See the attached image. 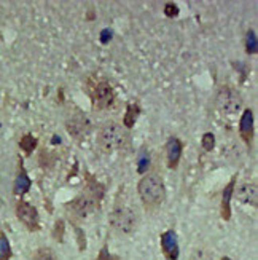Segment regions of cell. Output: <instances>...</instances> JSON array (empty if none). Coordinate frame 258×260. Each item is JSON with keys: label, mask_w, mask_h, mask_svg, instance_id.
Instances as JSON below:
<instances>
[{"label": "cell", "mask_w": 258, "mask_h": 260, "mask_svg": "<svg viewBox=\"0 0 258 260\" xmlns=\"http://www.w3.org/2000/svg\"><path fill=\"white\" fill-rule=\"evenodd\" d=\"M137 192L147 211H155L164 203L166 188L163 179L158 174H147L137 184Z\"/></svg>", "instance_id": "cell-1"}, {"label": "cell", "mask_w": 258, "mask_h": 260, "mask_svg": "<svg viewBox=\"0 0 258 260\" xmlns=\"http://www.w3.org/2000/svg\"><path fill=\"white\" fill-rule=\"evenodd\" d=\"M88 91L91 94L93 106L96 107V111H107L113 106L115 101V91L110 86V83L105 80H89L88 82Z\"/></svg>", "instance_id": "cell-2"}, {"label": "cell", "mask_w": 258, "mask_h": 260, "mask_svg": "<svg viewBox=\"0 0 258 260\" xmlns=\"http://www.w3.org/2000/svg\"><path fill=\"white\" fill-rule=\"evenodd\" d=\"M124 141L123 126L118 123H107L101 128L97 134V145L104 153H112L116 148H120Z\"/></svg>", "instance_id": "cell-3"}, {"label": "cell", "mask_w": 258, "mask_h": 260, "mask_svg": "<svg viewBox=\"0 0 258 260\" xmlns=\"http://www.w3.org/2000/svg\"><path fill=\"white\" fill-rule=\"evenodd\" d=\"M112 227L123 235H131L137 227V214L133 207L127 206H118L110 216Z\"/></svg>", "instance_id": "cell-4"}, {"label": "cell", "mask_w": 258, "mask_h": 260, "mask_svg": "<svg viewBox=\"0 0 258 260\" xmlns=\"http://www.w3.org/2000/svg\"><path fill=\"white\" fill-rule=\"evenodd\" d=\"M96 206H97V201L91 195H80V196H77L74 201L67 203L66 209H67L69 219L77 224L91 214L96 209Z\"/></svg>", "instance_id": "cell-5"}, {"label": "cell", "mask_w": 258, "mask_h": 260, "mask_svg": "<svg viewBox=\"0 0 258 260\" xmlns=\"http://www.w3.org/2000/svg\"><path fill=\"white\" fill-rule=\"evenodd\" d=\"M16 216L21 221L29 232H37L40 230V217H38L37 209L31 204L24 201V199H19L16 204Z\"/></svg>", "instance_id": "cell-6"}, {"label": "cell", "mask_w": 258, "mask_h": 260, "mask_svg": "<svg viewBox=\"0 0 258 260\" xmlns=\"http://www.w3.org/2000/svg\"><path fill=\"white\" fill-rule=\"evenodd\" d=\"M217 102H218V107H220V111L230 115L236 114L241 109V97L230 86H223L220 91H218Z\"/></svg>", "instance_id": "cell-7"}, {"label": "cell", "mask_w": 258, "mask_h": 260, "mask_svg": "<svg viewBox=\"0 0 258 260\" xmlns=\"http://www.w3.org/2000/svg\"><path fill=\"white\" fill-rule=\"evenodd\" d=\"M161 251L164 254V257L167 260H177L178 255H180V249H178V239H177V233L174 230H167L161 235Z\"/></svg>", "instance_id": "cell-8"}, {"label": "cell", "mask_w": 258, "mask_h": 260, "mask_svg": "<svg viewBox=\"0 0 258 260\" xmlns=\"http://www.w3.org/2000/svg\"><path fill=\"white\" fill-rule=\"evenodd\" d=\"M183 144L178 137H169L166 144V155H167V168L175 169L178 166V162L182 158Z\"/></svg>", "instance_id": "cell-9"}, {"label": "cell", "mask_w": 258, "mask_h": 260, "mask_svg": "<svg viewBox=\"0 0 258 260\" xmlns=\"http://www.w3.org/2000/svg\"><path fill=\"white\" fill-rule=\"evenodd\" d=\"M239 134L242 141L250 147L252 139H253V112L252 109H245L242 112L241 122H239Z\"/></svg>", "instance_id": "cell-10"}, {"label": "cell", "mask_w": 258, "mask_h": 260, "mask_svg": "<svg viewBox=\"0 0 258 260\" xmlns=\"http://www.w3.org/2000/svg\"><path fill=\"white\" fill-rule=\"evenodd\" d=\"M237 199L241 203L250 204V206H256L258 201V187L255 182H244L237 187Z\"/></svg>", "instance_id": "cell-11"}, {"label": "cell", "mask_w": 258, "mask_h": 260, "mask_svg": "<svg viewBox=\"0 0 258 260\" xmlns=\"http://www.w3.org/2000/svg\"><path fill=\"white\" fill-rule=\"evenodd\" d=\"M234 185H236V177H231V181L223 188V193H222V219L223 221H230L231 219V198L234 193Z\"/></svg>", "instance_id": "cell-12"}, {"label": "cell", "mask_w": 258, "mask_h": 260, "mask_svg": "<svg viewBox=\"0 0 258 260\" xmlns=\"http://www.w3.org/2000/svg\"><path fill=\"white\" fill-rule=\"evenodd\" d=\"M31 179H29L27 173L24 171L23 163H19V173L16 176V181H15V195H24L31 190Z\"/></svg>", "instance_id": "cell-13"}, {"label": "cell", "mask_w": 258, "mask_h": 260, "mask_svg": "<svg viewBox=\"0 0 258 260\" xmlns=\"http://www.w3.org/2000/svg\"><path fill=\"white\" fill-rule=\"evenodd\" d=\"M139 114H141V106L139 104H129L127 109H126V114L123 117V125L131 129L136 123V120L139 118Z\"/></svg>", "instance_id": "cell-14"}, {"label": "cell", "mask_w": 258, "mask_h": 260, "mask_svg": "<svg viewBox=\"0 0 258 260\" xmlns=\"http://www.w3.org/2000/svg\"><path fill=\"white\" fill-rule=\"evenodd\" d=\"M19 147H21L26 155H31L34 152V148L37 147V139L32 134H24L19 141Z\"/></svg>", "instance_id": "cell-15"}, {"label": "cell", "mask_w": 258, "mask_h": 260, "mask_svg": "<svg viewBox=\"0 0 258 260\" xmlns=\"http://www.w3.org/2000/svg\"><path fill=\"white\" fill-rule=\"evenodd\" d=\"M12 258V246H10L8 238L5 233L0 232V260H10Z\"/></svg>", "instance_id": "cell-16"}, {"label": "cell", "mask_w": 258, "mask_h": 260, "mask_svg": "<svg viewBox=\"0 0 258 260\" xmlns=\"http://www.w3.org/2000/svg\"><path fill=\"white\" fill-rule=\"evenodd\" d=\"M31 260H56V254L51 247H38Z\"/></svg>", "instance_id": "cell-17"}, {"label": "cell", "mask_w": 258, "mask_h": 260, "mask_svg": "<svg viewBox=\"0 0 258 260\" xmlns=\"http://www.w3.org/2000/svg\"><path fill=\"white\" fill-rule=\"evenodd\" d=\"M148 168H150V153H148L147 150H142L141 157L137 160V173L144 174L148 171Z\"/></svg>", "instance_id": "cell-18"}, {"label": "cell", "mask_w": 258, "mask_h": 260, "mask_svg": "<svg viewBox=\"0 0 258 260\" xmlns=\"http://www.w3.org/2000/svg\"><path fill=\"white\" fill-rule=\"evenodd\" d=\"M64 230H66V224L61 219H57L54 222V228H53V238L56 239L57 243H62L64 241Z\"/></svg>", "instance_id": "cell-19"}, {"label": "cell", "mask_w": 258, "mask_h": 260, "mask_svg": "<svg viewBox=\"0 0 258 260\" xmlns=\"http://www.w3.org/2000/svg\"><path fill=\"white\" fill-rule=\"evenodd\" d=\"M245 49H247V53H249V55H255L256 53V34H255V31L247 32Z\"/></svg>", "instance_id": "cell-20"}, {"label": "cell", "mask_w": 258, "mask_h": 260, "mask_svg": "<svg viewBox=\"0 0 258 260\" xmlns=\"http://www.w3.org/2000/svg\"><path fill=\"white\" fill-rule=\"evenodd\" d=\"M201 145L203 148L206 150V152H211V150L214 148L215 145V136L212 133H206L201 139Z\"/></svg>", "instance_id": "cell-21"}, {"label": "cell", "mask_w": 258, "mask_h": 260, "mask_svg": "<svg viewBox=\"0 0 258 260\" xmlns=\"http://www.w3.org/2000/svg\"><path fill=\"white\" fill-rule=\"evenodd\" d=\"M97 260H120V257H118V255H112V254H108L107 244H104V247L101 249V254L97 255Z\"/></svg>", "instance_id": "cell-22"}, {"label": "cell", "mask_w": 258, "mask_h": 260, "mask_svg": "<svg viewBox=\"0 0 258 260\" xmlns=\"http://www.w3.org/2000/svg\"><path fill=\"white\" fill-rule=\"evenodd\" d=\"M75 232H77V239H78V247H80V251H85L86 247V238H85V233L80 227H75Z\"/></svg>", "instance_id": "cell-23"}, {"label": "cell", "mask_w": 258, "mask_h": 260, "mask_svg": "<svg viewBox=\"0 0 258 260\" xmlns=\"http://www.w3.org/2000/svg\"><path fill=\"white\" fill-rule=\"evenodd\" d=\"M164 15H166L167 18H174V16H177V15H178V8H177V5H175V4H166V7H164Z\"/></svg>", "instance_id": "cell-24"}, {"label": "cell", "mask_w": 258, "mask_h": 260, "mask_svg": "<svg viewBox=\"0 0 258 260\" xmlns=\"http://www.w3.org/2000/svg\"><path fill=\"white\" fill-rule=\"evenodd\" d=\"M110 38H112V31H110V29H104L102 34H101V42L102 43H107Z\"/></svg>", "instance_id": "cell-25"}, {"label": "cell", "mask_w": 258, "mask_h": 260, "mask_svg": "<svg viewBox=\"0 0 258 260\" xmlns=\"http://www.w3.org/2000/svg\"><path fill=\"white\" fill-rule=\"evenodd\" d=\"M222 260H231V258H230V257H223Z\"/></svg>", "instance_id": "cell-26"}]
</instances>
